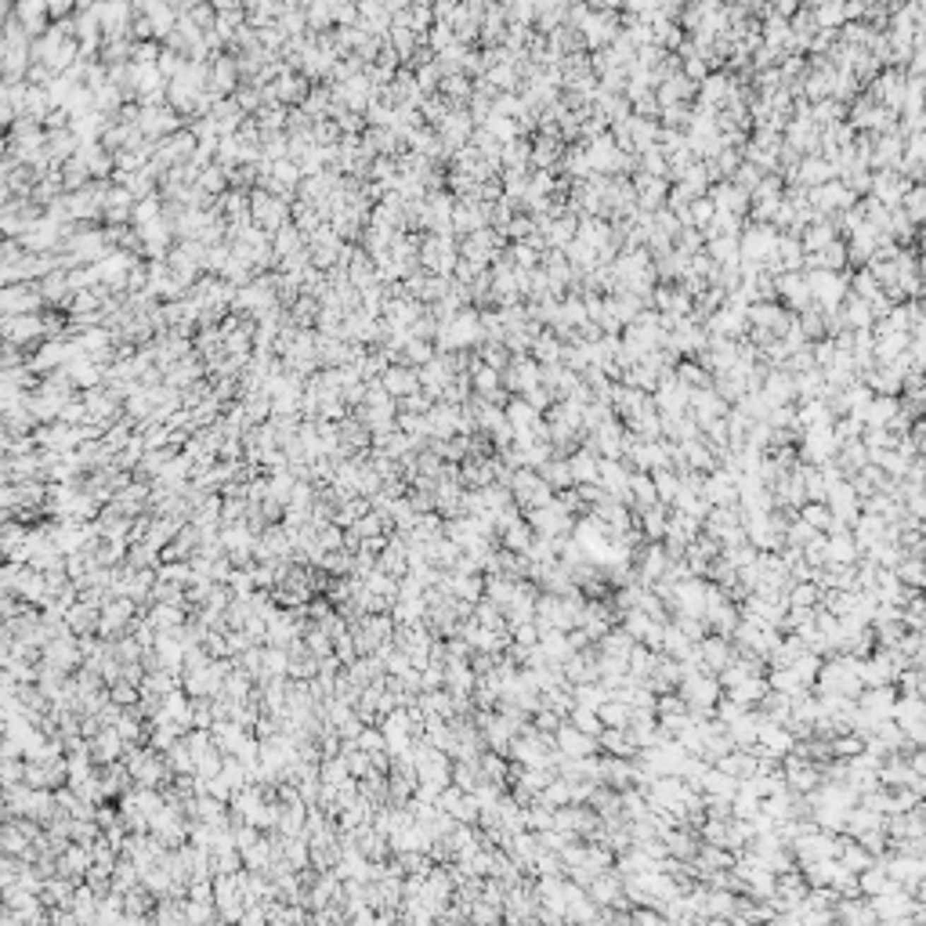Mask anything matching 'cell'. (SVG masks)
Segmentation results:
<instances>
[{"label": "cell", "instance_id": "1", "mask_svg": "<svg viewBox=\"0 0 926 926\" xmlns=\"http://www.w3.org/2000/svg\"><path fill=\"white\" fill-rule=\"evenodd\" d=\"M553 746H558L561 756H594L597 753V738L594 734H586L579 731L575 724H558V731H553Z\"/></svg>", "mask_w": 926, "mask_h": 926}, {"label": "cell", "instance_id": "7", "mask_svg": "<svg viewBox=\"0 0 926 926\" xmlns=\"http://www.w3.org/2000/svg\"><path fill=\"white\" fill-rule=\"evenodd\" d=\"M536 474L558 492V488H568V481H572V474H568V463L565 459H558V463H539L536 467Z\"/></svg>", "mask_w": 926, "mask_h": 926}, {"label": "cell", "instance_id": "6", "mask_svg": "<svg viewBox=\"0 0 926 926\" xmlns=\"http://www.w3.org/2000/svg\"><path fill=\"white\" fill-rule=\"evenodd\" d=\"M597 717L604 727H626L630 724V702H619V698H604L597 705Z\"/></svg>", "mask_w": 926, "mask_h": 926}, {"label": "cell", "instance_id": "5", "mask_svg": "<svg viewBox=\"0 0 926 926\" xmlns=\"http://www.w3.org/2000/svg\"><path fill=\"white\" fill-rule=\"evenodd\" d=\"M597 749H608L611 756H633V753H637L623 727H601V734H597Z\"/></svg>", "mask_w": 926, "mask_h": 926}, {"label": "cell", "instance_id": "2", "mask_svg": "<svg viewBox=\"0 0 926 926\" xmlns=\"http://www.w3.org/2000/svg\"><path fill=\"white\" fill-rule=\"evenodd\" d=\"M698 662H702V669L705 673H720L731 659H734V647H731V640L727 637H720V633H705L698 644Z\"/></svg>", "mask_w": 926, "mask_h": 926}, {"label": "cell", "instance_id": "3", "mask_svg": "<svg viewBox=\"0 0 926 926\" xmlns=\"http://www.w3.org/2000/svg\"><path fill=\"white\" fill-rule=\"evenodd\" d=\"M763 691H767V676L756 673V676H742L734 688H727V698H734L738 705L749 709V705H756V702L763 698Z\"/></svg>", "mask_w": 926, "mask_h": 926}, {"label": "cell", "instance_id": "4", "mask_svg": "<svg viewBox=\"0 0 926 926\" xmlns=\"http://www.w3.org/2000/svg\"><path fill=\"white\" fill-rule=\"evenodd\" d=\"M597 463H601V456L586 445L582 452H575L572 459H568V474H572V481H579V485H586V481H597Z\"/></svg>", "mask_w": 926, "mask_h": 926}]
</instances>
